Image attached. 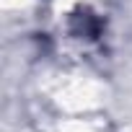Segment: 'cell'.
<instances>
[{"label":"cell","mask_w":132,"mask_h":132,"mask_svg":"<svg viewBox=\"0 0 132 132\" xmlns=\"http://www.w3.org/2000/svg\"><path fill=\"white\" fill-rule=\"evenodd\" d=\"M73 31H75V34H83V36H88V39H96L98 31H101V21H98L96 16H91L88 11H86V13H75V16H73Z\"/></svg>","instance_id":"6da1fadb"}]
</instances>
